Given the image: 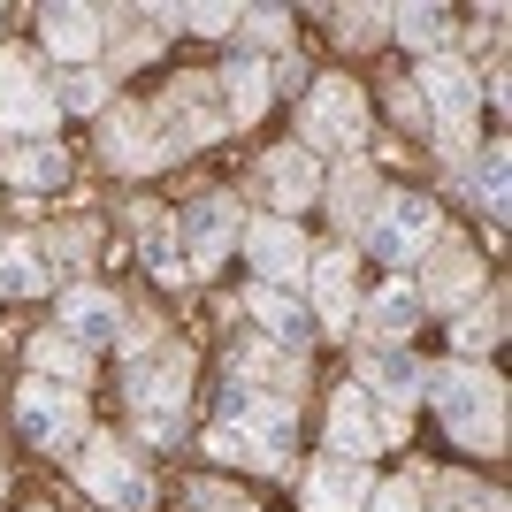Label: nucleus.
<instances>
[{
  "label": "nucleus",
  "mask_w": 512,
  "mask_h": 512,
  "mask_svg": "<svg viewBox=\"0 0 512 512\" xmlns=\"http://www.w3.org/2000/svg\"><path fill=\"white\" fill-rule=\"evenodd\" d=\"M421 390H436V406H444V428L459 436V444H482V451L505 444V390H497L490 375L421 367Z\"/></svg>",
  "instance_id": "obj_1"
},
{
  "label": "nucleus",
  "mask_w": 512,
  "mask_h": 512,
  "mask_svg": "<svg viewBox=\"0 0 512 512\" xmlns=\"http://www.w3.org/2000/svg\"><path fill=\"white\" fill-rule=\"evenodd\" d=\"M367 130V107L360 92L344 85V77H329V85H314V100H306V153H352Z\"/></svg>",
  "instance_id": "obj_2"
},
{
  "label": "nucleus",
  "mask_w": 512,
  "mask_h": 512,
  "mask_svg": "<svg viewBox=\"0 0 512 512\" xmlns=\"http://www.w3.org/2000/svg\"><path fill=\"white\" fill-rule=\"evenodd\" d=\"M428 237H436V207L428 199H383V214L367 222V253L390 260V268H413Z\"/></svg>",
  "instance_id": "obj_3"
},
{
  "label": "nucleus",
  "mask_w": 512,
  "mask_h": 512,
  "mask_svg": "<svg viewBox=\"0 0 512 512\" xmlns=\"http://www.w3.org/2000/svg\"><path fill=\"white\" fill-rule=\"evenodd\" d=\"M184 383H192V360H184V352H161V360H138V367H130V398H138V413H146L153 436H176Z\"/></svg>",
  "instance_id": "obj_4"
},
{
  "label": "nucleus",
  "mask_w": 512,
  "mask_h": 512,
  "mask_svg": "<svg viewBox=\"0 0 512 512\" xmlns=\"http://www.w3.org/2000/svg\"><path fill=\"white\" fill-rule=\"evenodd\" d=\"M77 474H85V490L100 497V505H115V512H146V505H153V482L138 474V459H130V451H115V444H85Z\"/></svg>",
  "instance_id": "obj_5"
},
{
  "label": "nucleus",
  "mask_w": 512,
  "mask_h": 512,
  "mask_svg": "<svg viewBox=\"0 0 512 512\" xmlns=\"http://www.w3.org/2000/svg\"><path fill=\"white\" fill-rule=\"evenodd\" d=\"M0 130H54V85H39L23 54H0Z\"/></svg>",
  "instance_id": "obj_6"
},
{
  "label": "nucleus",
  "mask_w": 512,
  "mask_h": 512,
  "mask_svg": "<svg viewBox=\"0 0 512 512\" xmlns=\"http://www.w3.org/2000/svg\"><path fill=\"white\" fill-rule=\"evenodd\" d=\"M245 253H253V276H268L283 291V283L306 268V237H299V222H283V214H260L253 230H245Z\"/></svg>",
  "instance_id": "obj_7"
},
{
  "label": "nucleus",
  "mask_w": 512,
  "mask_h": 512,
  "mask_svg": "<svg viewBox=\"0 0 512 512\" xmlns=\"http://www.w3.org/2000/svg\"><path fill=\"white\" fill-rule=\"evenodd\" d=\"M16 428L31 436V444H77V428H85V413H77V398L54 383H31L16 398Z\"/></svg>",
  "instance_id": "obj_8"
},
{
  "label": "nucleus",
  "mask_w": 512,
  "mask_h": 512,
  "mask_svg": "<svg viewBox=\"0 0 512 512\" xmlns=\"http://www.w3.org/2000/svg\"><path fill=\"white\" fill-rule=\"evenodd\" d=\"M329 436H337V451L344 459H375V451L398 436L390 421H375V398H367L360 383L352 390H337V406H329Z\"/></svg>",
  "instance_id": "obj_9"
},
{
  "label": "nucleus",
  "mask_w": 512,
  "mask_h": 512,
  "mask_svg": "<svg viewBox=\"0 0 512 512\" xmlns=\"http://www.w3.org/2000/svg\"><path fill=\"white\" fill-rule=\"evenodd\" d=\"M367 497H375V474H367V459H344V451H329L306 482V512H360Z\"/></svg>",
  "instance_id": "obj_10"
},
{
  "label": "nucleus",
  "mask_w": 512,
  "mask_h": 512,
  "mask_svg": "<svg viewBox=\"0 0 512 512\" xmlns=\"http://www.w3.org/2000/svg\"><path fill=\"white\" fill-rule=\"evenodd\" d=\"M421 115H436V123H444V138H459V130H467V115H474V77L459 62H428L421 69Z\"/></svg>",
  "instance_id": "obj_11"
},
{
  "label": "nucleus",
  "mask_w": 512,
  "mask_h": 512,
  "mask_svg": "<svg viewBox=\"0 0 512 512\" xmlns=\"http://www.w3.org/2000/svg\"><path fill=\"white\" fill-rule=\"evenodd\" d=\"M360 375H367V398H390V406L421 398V360H413L406 344H367V352H360Z\"/></svg>",
  "instance_id": "obj_12"
},
{
  "label": "nucleus",
  "mask_w": 512,
  "mask_h": 512,
  "mask_svg": "<svg viewBox=\"0 0 512 512\" xmlns=\"http://www.w3.org/2000/svg\"><path fill=\"white\" fill-rule=\"evenodd\" d=\"M169 153L161 123H153V107H123L115 123H107V161H123V169H153Z\"/></svg>",
  "instance_id": "obj_13"
},
{
  "label": "nucleus",
  "mask_w": 512,
  "mask_h": 512,
  "mask_svg": "<svg viewBox=\"0 0 512 512\" xmlns=\"http://www.w3.org/2000/svg\"><path fill=\"white\" fill-rule=\"evenodd\" d=\"M474 283H482L474 253L467 245H444V253L428 260V283H413V299L421 306H459V299H474Z\"/></svg>",
  "instance_id": "obj_14"
},
{
  "label": "nucleus",
  "mask_w": 512,
  "mask_h": 512,
  "mask_svg": "<svg viewBox=\"0 0 512 512\" xmlns=\"http://www.w3.org/2000/svg\"><path fill=\"white\" fill-rule=\"evenodd\" d=\"M253 314L268 321V344H276V352H291V360L306 352V337H314V314H306V306L291 299V291L260 283V291H253Z\"/></svg>",
  "instance_id": "obj_15"
},
{
  "label": "nucleus",
  "mask_w": 512,
  "mask_h": 512,
  "mask_svg": "<svg viewBox=\"0 0 512 512\" xmlns=\"http://www.w3.org/2000/svg\"><path fill=\"white\" fill-rule=\"evenodd\" d=\"M268 192H276V207H283V214H299L306 199L321 192L314 153H306V146H276V153H268Z\"/></svg>",
  "instance_id": "obj_16"
},
{
  "label": "nucleus",
  "mask_w": 512,
  "mask_h": 512,
  "mask_svg": "<svg viewBox=\"0 0 512 512\" xmlns=\"http://www.w3.org/2000/svg\"><path fill=\"white\" fill-rule=\"evenodd\" d=\"M115 321H123V314H115L107 291H69V299H62V337L85 344V352H92V344H115Z\"/></svg>",
  "instance_id": "obj_17"
},
{
  "label": "nucleus",
  "mask_w": 512,
  "mask_h": 512,
  "mask_svg": "<svg viewBox=\"0 0 512 512\" xmlns=\"http://www.w3.org/2000/svg\"><path fill=\"white\" fill-rule=\"evenodd\" d=\"M176 230H184L192 260H214V253H222V245L237 237V207H230V199H199V207L176 214Z\"/></svg>",
  "instance_id": "obj_18"
},
{
  "label": "nucleus",
  "mask_w": 512,
  "mask_h": 512,
  "mask_svg": "<svg viewBox=\"0 0 512 512\" xmlns=\"http://www.w3.org/2000/svg\"><path fill=\"white\" fill-rule=\"evenodd\" d=\"M329 207H337L344 230H360V222H375V214H383V192H375V176H367L360 161H344V169L329 176Z\"/></svg>",
  "instance_id": "obj_19"
},
{
  "label": "nucleus",
  "mask_w": 512,
  "mask_h": 512,
  "mask_svg": "<svg viewBox=\"0 0 512 512\" xmlns=\"http://www.w3.org/2000/svg\"><path fill=\"white\" fill-rule=\"evenodd\" d=\"M260 107H268V77H260L253 54H237L230 77H222V123H253Z\"/></svg>",
  "instance_id": "obj_20"
},
{
  "label": "nucleus",
  "mask_w": 512,
  "mask_h": 512,
  "mask_svg": "<svg viewBox=\"0 0 512 512\" xmlns=\"http://www.w3.org/2000/svg\"><path fill=\"white\" fill-rule=\"evenodd\" d=\"M46 46L62 62H85L92 46H100V16L92 8H46Z\"/></svg>",
  "instance_id": "obj_21"
},
{
  "label": "nucleus",
  "mask_w": 512,
  "mask_h": 512,
  "mask_svg": "<svg viewBox=\"0 0 512 512\" xmlns=\"http://www.w3.org/2000/svg\"><path fill=\"white\" fill-rule=\"evenodd\" d=\"M314 306H321V329H344V321H352V260L344 253H329L314 268Z\"/></svg>",
  "instance_id": "obj_22"
},
{
  "label": "nucleus",
  "mask_w": 512,
  "mask_h": 512,
  "mask_svg": "<svg viewBox=\"0 0 512 512\" xmlns=\"http://www.w3.org/2000/svg\"><path fill=\"white\" fill-rule=\"evenodd\" d=\"M413 321H421V299H413V283H390L383 299H367V329H375L383 344H398Z\"/></svg>",
  "instance_id": "obj_23"
},
{
  "label": "nucleus",
  "mask_w": 512,
  "mask_h": 512,
  "mask_svg": "<svg viewBox=\"0 0 512 512\" xmlns=\"http://www.w3.org/2000/svg\"><path fill=\"white\" fill-rule=\"evenodd\" d=\"M8 176L31 184V192H46V184L69 176V161H62V146H23V153H8Z\"/></svg>",
  "instance_id": "obj_24"
},
{
  "label": "nucleus",
  "mask_w": 512,
  "mask_h": 512,
  "mask_svg": "<svg viewBox=\"0 0 512 512\" xmlns=\"http://www.w3.org/2000/svg\"><path fill=\"white\" fill-rule=\"evenodd\" d=\"M31 360H39L46 375H62V383H77V375H85V344H69L62 329H46V337H31Z\"/></svg>",
  "instance_id": "obj_25"
},
{
  "label": "nucleus",
  "mask_w": 512,
  "mask_h": 512,
  "mask_svg": "<svg viewBox=\"0 0 512 512\" xmlns=\"http://www.w3.org/2000/svg\"><path fill=\"white\" fill-rule=\"evenodd\" d=\"M0 291L31 299V291H46V268H39L31 253H23V245H8V253H0Z\"/></svg>",
  "instance_id": "obj_26"
},
{
  "label": "nucleus",
  "mask_w": 512,
  "mask_h": 512,
  "mask_svg": "<svg viewBox=\"0 0 512 512\" xmlns=\"http://www.w3.org/2000/svg\"><path fill=\"white\" fill-rule=\"evenodd\" d=\"M100 77H92V69H69L62 85H54V107H69V115H92V107H100Z\"/></svg>",
  "instance_id": "obj_27"
},
{
  "label": "nucleus",
  "mask_w": 512,
  "mask_h": 512,
  "mask_svg": "<svg viewBox=\"0 0 512 512\" xmlns=\"http://www.w3.org/2000/svg\"><path fill=\"white\" fill-rule=\"evenodd\" d=\"M474 192H482V207L505 222V146H490L482 153V169H474Z\"/></svg>",
  "instance_id": "obj_28"
},
{
  "label": "nucleus",
  "mask_w": 512,
  "mask_h": 512,
  "mask_svg": "<svg viewBox=\"0 0 512 512\" xmlns=\"http://www.w3.org/2000/svg\"><path fill=\"white\" fill-rule=\"evenodd\" d=\"M390 23H398V39H413V46H436V39H444V8H398Z\"/></svg>",
  "instance_id": "obj_29"
},
{
  "label": "nucleus",
  "mask_w": 512,
  "mask_h": 512,
  "mask_svg": "<svg viewBox=\"0 0 512 512\" xmlns=\"http://www.w3.org/2000/svg\"><path fill=\"white\" fill-rule=\"evenodd\" d=\"M497 321H505V314H497V306H490V314H482V321H459V352H467V360H474V352H490V344H497Z\"/></svg>",
  "instance_id": "obj_30"
},
{
  "label": "nucleus",
  "mask_w": 512,
  "mask_h": 512,
  "mask_svg": "<svg viewBox=\"0 0 512 512\" xmlns=\"http://www.w3.org/2000/svg\"><path fill=\"white\" fill-rule=\"evenodd\" d=\"M176 23H192V31H230L237 8H176Z\"/></svg>",
  "instance_id": "obj_31"
},
{
  "label": "nucleus",
  "mask_w": 512,
  "mask_h": 512,
  "mask_svg": "<svg viewBox=\"0 0 512 512\" xmlns=\"http://www.w3.org/2000/svg\"><path fill=\"white\" fill-rule=\"evenodd\" d=\"M344 39H352V46L383 39V16H375V8H352V16H344Z\"/></svg>",
  "instance_id": "obj_32"
},
{
  "label": "nucleus",
  "mask_w": 512,
  "mask_h": 512,
  "mask_svg": "<svg viewBox=\"0 0 512 512\" xmlns=\"http://www.w3.org/2000/svg\"><path fill=\"white\" fill-rule=\"evenodd\" d=\"M367 512H413V490H406V482H390V490L367 497Z\"/></svg>",
  "instance_id": "obj_33"
},
{
  "label": "nucleus",
  "mask_w": 512,
  "mask_h": 512,
  "mask_svg": "<svg viewBox=\"0 0 512 512\" xmlns=\"http://www.w3.org/2000/svg\"><path fill=\"white\" fill-rule=\"evenodd\" d=\"M444 512H482V505H474V490H451V505Z\"/></svg>",
  "instance_id": "obj_34"
},
{
  "label": "nucleus",
  "mask_w": 512,
  "mask_h": 512,
  "mask_svg": "<svg viewBox=\"0 0 512 512\" xmlns=\"http://www.w3.org/2000/svg\"><path fill=\"white\" fill-rule=\"evenodd\" d=\"M222 512H253V505H222Z\"/></svg>",
  "instance_id": "obj_35"
}]
</instances>
